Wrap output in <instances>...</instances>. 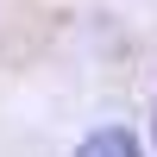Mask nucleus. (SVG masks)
<instances>
[{
  "label": "nucleus",
  "mask_w": 157,
  "mask_h": 157,
  "mask_svg": "<svg viewBox=\"0 0 157 157\" xmlns=\"http://www.w3.org/2000/svg\"><path fill=\"white\" fill-rule=\"evenodd\" d=\"M75 157H138V138L126 132V126H101V132L88 138Z\"/></svg>",
  "instance_id": "nucleus-1"
}]
</instances>
